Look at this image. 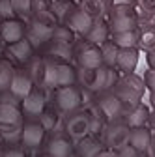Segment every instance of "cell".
I'll use <instances>...</instances> for the list:
<instances>
[{"label":"cell","mask_w":155,"mask_h":157,"mask_svg":"<svg viewBox=\"0 0 155 157\" xmlns=\"http://www.w3.org/2000/svg\"><path fill=\"white\" fill-rule=\"evenodd\" d=\"M58 116H60L58 110L45 107V110L37 116V122L43 125L45 131H60V129H58V127H60V125H58Z\"/></svg>","instance_id":"1f68e13d"},{"label":"cell","mask_w":155,"mask_h":157,"mask_svg":"<svg viewBox=\"0 0 155 157\" xmlns=\"http://www.w3.org/2000/svg\"><path fill=\"white\" fill-rule=\"evenodd\" d=\"M105 144L101 142L99 136H93V135H84L82 139L79 140H73V148L79 155H84V157H93V155H99L101 153V148Z\"/></svg>","instance_id":"5bb4252c"},{"label":"cell","mask_w":155,"mask_h":157,"mask_svg":"<svg viewBox=\"0 0 155 157\" xmlns=\"http://www.w3.org/2000/svg\"><path fill=\"white\" fill-rule=\"evenodd\" d=\"M149 142H151V131L146 125H138V127L129 129V144L137 148L140 151V155L148 153Z\"/></svg>","instance_id":"ffe728a7"},{"label":"cell","mask_w":155,"mask_h":157,"mask_svg":"<svg viewBox=\"0 0 155 157\" xmlns=\"http://www.w3.org/2000/svg\"><path fill=\"white\" fill-rule=\"evenodd\" d=\"M138 47H123L116 56V67L122 73H133L138 66Z\"/></svg>","instance_id":"2e32d148"},{"label":"cell","mask_w":155,"mask_h":157,"mask_svg":"<svg viewBox=\"0 0 155 157\" xmlns=\"http://www.w3.org/2000/svg\"><path fill=\"white\" fill-rule=\"evenodd\" d=\"M49 86H43V84H36L23 99H21V105H23V116H28V118H37L47 107L49 103Z\"/></svg>","instance_id":"5b68a950"},{"label":"cell","mask_w":155,"mask_h":157,"mask_svg":"<svg viewBox=\"0 0 155 157\" xmlns=\"http://www.w3.org/2000/svg\"><path fill=\"white\" fill-rule=\"evenodd\" d=\"M77 82L82 86V90H88L92 94L107 90V66L99 67H84L79 66L77 69Z\"/></svg>","instance_id":"3957f363"},{"label":"cell","mask_w":155,"mask_h":157,"mask_svg":"<svg viewBox=\"0 0 155 157\" xmlns=\"http://www.w3.org/2000/svg\"><path fill=\"white\" fill-rule=\"evenodd\" d=\"M110 36V28H108V23H107V19H93V23L90 26V30L86 32L84 39L90 43H95V45H101L103 41H107Z\"/></svg>","instance_id":"44dd1931"},{"label":"cell","mask_w":155,"mask_h":157,"mask_svg":"<svg viewBox=\"0 0 155 157\" xmlns=\"http://www.w3.org/2000/svg\"><path fill=\"white\" fill-rule=\"evenodd\" d=\"M4 153H6V155H23V153H25V150H23V148H19V150H15V148H13V150H9V148H8Z\"/></svg>","instance_id":"7bdbcfd3"},{"label":"cell","mask_w":155,"mask_h":157,"mask_svg":"<svg viewBox=\"0 0 155 157\" xmlns=\"http://www.w3.org/2000/svg\"><path fill=\"white\" fill-rule=\"evenodd\" d=\"M25 30H26V25H23V21H19L17 17L0 21V39H2L6 45L21 39L25 36Z\"/></svg>","instance_id":"4fadbf2b"},{"label":"cell","mask_w":155,"mask_h":157,"mask_svg":"<svg viewBox=\"0 0 155 157\" xmlns=\"http://www.w3.org/2000/svg\"><path fill=\"white\" fill-rule=\"evenodd\" d=\"M43 86H49V88H56V62L45 58V73H43Z\"/></svg>","instance_id":"836d02e7"},{"label":"cell","mask_w":155,"mask_h":157,"mask_svg":"<svg viewBox=\"0 0 155 157\" xmlns=\"http://www.w3.org/2000/svg\"><path fill=\"white\" fill-rule=\"evenodd\" d=\"M52 0H32V8L34 10H41V8H49V4ZM32 10V11H34Z\"/></svg>","instance_id":"60d3db41"},{"label":"cell","mask_w":155,"mask_h":157,"mask_svg":"<svg viewBox=\"0 0 155 157\" xmlns=\"http://www.w3.org/2000/svg\"><path fill=\"white\" fill-rule=\"evenodd\" d=\"M148 124H149V127L155 131V110L153 112H149V118H148Z\"/></svg>","instance_id":"ee69618b"},{"label":"cell","mask_w":155,"mask_h":157,"mask_svg":"<svg viewBox=\"0 0 155 157\" xmlns=\"http://www.w3.org/2000/svg\"><path fill=\"white\" fill-rule=\"evenodd\" d=\"M4 49H6V43L2 41V39H0V56H2V54H4Z\"/></svg>","instance_id":"f6af8a7d"},{"label":"cell","mask_w":155,"mask_h":157,"mask_svg":"<svg viewBox=\"0 0 155 157\" xmlns=\"http://www.w3.org/2000/svg\"><path fill=\"white\" fill-rule=\"evenodd\" d=\"M64 131L67 133V136L71 140H79L84 135L90 133V125H88V114L84 110H73L69 112V116L66 118L64 124Z\"/></svg>","instance_id":"9c48e42d"},{"label":"cell","mask_w":155,"mask_h":157,"mask_svg":"<svg viewBox=\"0 0 155 157\" xmlns=\"http://www.w3.org/2000/svg\"><path fill=\"white\" fill-rule=\"evenodd\" d=\"M49 41H60V43L75 45V43H77V34H75L66 23H58L56 28H54L52 34H51V39H49Z\"/></svg>","instance_id":"83f0119b"},{"label":"cell","mask_w":155,"mask_h":157,"mask_svg":"<svg viewBox=\"0 0 155 157\" xmlns=\"http://www.w3.org/2000/svg\"><path fill=\"white\" fill-rule=\"evenodd\" d=\"M129 125L123 120H114L108 122L103 133V142L108 150L112 151H118L120 148H123L129 142Z\"/></svg>","instance_id":"8992f818"},{"label":"cell","mask_w":155,"mask_h":157,"mask_svg":"<svg viewBox=\"0 0 155 157\" xmlns=\"http://www.w3.org/2000/svg\"><path fill=\"white\" fill-rule=\"evenodd\" d=\"M13 71H15L13 66H11L8 60H2V58H0V92H4V90L9 88Z\"/></svg>","instance_id":"d6a6232c"},{"label":"cell","mask_w":155,"mask_h":157,"mask_svg":"<svg viewBox=\"0 0 155 157\" xmlns=\"http://www.w3.org/2000/svg\"><path fill=\"white\" fill-rule=\"evenodd\" d=\"M73 151L75 150H73L71 139H67L62 133H56L54 136H51V140L47 144V153L54 157H66V155H71Z\"/></svg>","instance_id":"d6986e66"},{"label":"cell","mask_w":155,"mask_h":157,"mask_svg":"<svg viewBox=\"0 0 155 157\" xmlns=\"http://www.w3.org/2000/svg\"><path fill=\"white\" fill-rule=\"evenodd\" d=\"M49 49H47V58L56 64H71V60L75 58V45L69 43H60V41H49Z\"/></svg>","instance_id":"9a60e30c"},{"label":"cell","mask_w":155,"mask_h":157,"mask_svg":"<svg viewBox=\"0 0 155 157\" xmlns=\"http://www.w3.org/2000/svg\"><path fill=\"white\" fill-rule=\"evenodd\" d=\"M107 23L110 32H123L131 28H138V13L129 2H116L110 4L107 13Z\"/></svg>","instance_id":"7a4b0ae2"},{"label":"cell","mask_w":155,"mask_h":157,"mask_svg":"<svg viewBox=\"0 0 155 157\" xmlns=\"http://www.w3.org/2000/svg\"><path fill=\"white\" fill-rule=\"evenodd\" d=\"M77 36H86V32L90 30V26H92V23H93V19L86 13V11H82L81 8H79V4H77L75 8H73V11L67 15V19L64 21Z\"/></svg>","instance_id":"7c38bea8"},{"label":"cell","mask_w":155,"mask_h":157,"mask_svg":"<svg viewBox=\"0 0 155 157\" xmlns=\"http://www.w3.org/2000/svg\"><path fill=\"white\" fill-rule=\"evenodd\" d=\"M127 2H131V0H127Z\"/></svg>","instance_id":"c3c4849f"},{"label":"cell","mask_w":155,"mask_h":157,"mask_svg":"<svg viewBox=\"0 0 155 157\" xmlns=\"http://www.w3.org/2000/svg\"><path fill=\"white\" fill-rule=\"evenodd\" d=\"M75 58L79 66H84V67H99L103 66V56H101V49L99 45L95 43H90L84 39V43H81L75 51Z\"/></svg>","instance_id":"30bf717a"},{"label":"cell","mask_w":155,"mask_h":157,"mask_svg":"<svg viewBox=\"0 0 155 157\" xmlns=\"http://www.w3.org/2000/svg\"><path fill=\"white\" fill-rule=\"evenodd\" d=\"M23 110L19 105L0 103V125H21Z\"/></svg>","instance_id":"603a6c76"},{"label":"cell","mask_w":155,"mask_h":157,"mask_svg":"<svg viewBox=\"0 0 155 157\" xmlns=\"http://www.w3.org/2000/svg\"><path fill=\"white\" fill-rule=\"evenodd\" d=\"M153 26H155V19H153Z\"/></svg>","instance_id":"7dc6e473"},{"label":"cell","mask_w":155,"mask_h":157,"mask_svg":"<svg viewBox=\"0 0 155 157\" xmlns=\"http://www.w3.org/2000/svg\"><path fill=\"white\" fill-rule=\"evenodd\" d=\"M97 110L101 112V116L107 122H114V120H122L123 118L125 105L120 101V97L114 92H107L97 99Z\"/></svg>","instance_id":"ba28073f"},{"label":"cell","mask_w":155,"mask_h":157,"mask_svg":"<svg viewBox=\"0 0 155 157\" xmlns=\"http://www.w3.org/2000/svg\"><path fill=\"white\" fill-rule=\"evenodd\" d=\"M45 133L47 131L37 122V118L36 120H28L21 127V142L26 148H40L45 140Z\"/></svg>","instance_id":"8fae6325"},{"label":"cell","mask_w":155,"mask_h":157,"mask_svg":"<svg viewBox=\"0 0 155 157\" xmlns=\"http://www.w3.org/2000/svg\"><path fill=\"white\" fill-rule=\"evenodd\" d=\"M54 101H56V107L60 112L64 114H69L73 110H79L81 105H82V99H81V92L75 84H69V86H58L56 92H54Z\"/></svg>","instance_id":"52a82bcc"},{"label":"cell","mask_w":155,"mask_h":157,"mask_svg":"<svg viewBox=\"0 0 155 157\" xmlns=\"http://www.w3.org/2000/svg\"><path fill=\"white\" fill-rule=\"evenodd\" d=\"M146 92L144 78L137 73H123V77L118 78V82L114 84V94L120 97V101L125 105V110L133 105L140 103L142 95Z\"/></svg>","instance_id":"6da1fadb"},{"label":"cell","mask_w":155,"mask_h":157,"mask_svg":"<svg viewBox=\"0 0 155 157\" xmlns=\"http://www.w3.org/2000/svg\"><path fill=\"white\" fill-rule=\"evenodd\" d=\"M6 49L11 54L13 60L19 62V64H26L30 58L34 56V47H32V43L28 41L25 36L21 39H17V41H13V43H8Z\"/></svg>","instance_id":"e0dca14e"},{"label":"cell","mask_w":155,"mask_h":157,"mask_svg":"<svg viewBox=\"0 0 155 157\" xmlns=\"http://www.w3.org/2000/svg\"><path fill=\"white\" fill-rule=\"evenodd\" d=\"M36 84L32 82V78L25 73V69L23 71H19V69H15L13 71V77H11V82H9V92L15 95V97H19V99H23V97L34 88Z\"/></svg>","instance_id":"ac0fdd59"},{"label":"cell","mask_w":155,"mask_h":157,"mask_svg":"<svg viewBox=\"0 0 155 157\" xmlns=\"http://www.w3.org/2000/svg\"><path fill=\"white\" fill-rule=\"evenodd\" d=\"M99 49H101V56H103V64L108 66V67H116V56H118L120 47L108 37L107 41H103L99 45Z\"/></svg>","instance_id":"4dcf8cb0"},{"label":"cell","mask_w":155,"mask_h":157,"mask_svg":"<svg viewBox=\"0 0 155 157\" xmlns=\"http://www.w3.org/2000/svg\"><path fill=\"white\" fill-rule=\"evenodd\" d=\"M118 78L120 77H118V73H116V69L107 66V90L108 88H114V84L118 82Z\"/></svg>","instance_id":"ab89813d"},{"label":"cell","mask_w":155,"mask_h":157,"mask_svg":"<svg viewBox=\"0 0 155 157\" xmlns=\"http://www.w3.org/2000/svg\"><path fill=\"white\" fill-rule=\"evenodd\" d=\"M108 37H110L120 49H123V47H137V41H138V28H131V30H123V32H110Z\"/></svg>","instance_id":"4316f807"},{"label":"cell","mask_w":155,"mask_h":157,"mask_svg":"<svg viewBox=\"0 0 155 157\" xmlns=\"http://www.w3.org/2000/svg\"><path fill=\"white\" fill-rule=\"evenodd\" d=\"M79 8L86 11L92 19H103L108 13L110 0H79Z\"/></svg>","instance_id":"cb8c5ba5"},{"label":"cell","mask_w":155,"mask_h":157,"mask_svg":"<svg viewBox=\"0 0 155 157\" xmlns=\"http://www.w3.org/2000/svg\"><path fill=\"white\" fill-rule=\"evenodd\" d=\"M77 82V69L64 62V64H56V88L58 86H69Z\"/></svg>","instance_id":"484cf974"},{"label":"cell","mask_w":155,"mask_h":157,"mask_svg":"<svg viewBox=\"0 0 155 157\" xmlns=\"http://www.w3.org/2000/svg\"><path fill=\"white\" fill-rule=\"evenodd\" d=\"M25 66V73L32 78L34 84H41L43 82V73H45V58L40 56H32Z\"/></svg>","instance_id":"d4e9b609"},{"label":"cell","mask_w":155,"mask_h":157,"mask_svg":"<svg viewBox=\"0 0 155 157\" xmlns=\"http://www.w3.org/2000/svg\"><path fill=\"white\" fill-rule=\"evenodd\" d=\"M77 4L73 2V0H52V2L49 4V10L54 13V17L58 19V23H64L67 15L73 11Z\"/></svg>","instance_id":"f546056e"},{"label":"cell","mask_w":155,"mask_h":157,"mask_svg":"<svg viewBox=\"0 0 155 157\" xmlns=\"http://www.w3.org/2000/svg\"><path fill=\"white\" fill-rule=\"evenodd\" d=\"M58 25V19L54 17V13L49 8H41V10H34L28 17V28L41 37V41H49L52 30Z\"/></svg>","instance_id":"277c9868"},{"label":"cell","mask_w":155,"mask_h":157,"mask_svg":"<svg viewBox=\"0 0 155 157\" xmlns=\"http://www.w3.org/2000/svg\"><path fill=\"white\" fill-rule=\"evenodd\" d=\"M144 15H155V0H137Z\"/></svg>","instance_id":"8d00e7d4"},{"label":"cell","mask_w":155,"mask_h":157,"mask_svg":"<svg viewBox=\"0 0 155 157\" xmlns=\"http://www.w3.org/2000/svg\"><path fill=\"white\" fill-rule=\"evenodd\" d=\"M11 6H13V11L17 17L21 19H28L30 13H32V0H11Z\"/></svg>","instance_id":"e575fe53"},{"label":"cell","mask_w":155,"mask_h":157,"mask_svg":"<svg viewBox=\"0 0 155 157\" xmlns=\"http://www.w3.org/2000/svg\"><path fill=\"white\" fill-rule=\"evenodd\" d=\"M116 153H118V155H122V157H134V155H140V151H138L137 148H134V146H131L129 142H127L123 148H120V150L116 151Z\"/></svg>","instance_id":"f35d334b"},{"label":"cell","mask_w":155,"mask_h":157,"mask_svg":"<svg viewBox=\"0 0 155 157\" xmlns=\"http://www.w3.org/2000/svg\"><path fill=\"white\" fill-rule=\"evenodd\" d=\"M17 17L11 6V0H0V21H6V19H13Z\"/></svg>","instance_id":"d590c367"},{"label":"cell","mask_w":155,"mask_h":157,"mask_svg":"<svg viewBox=\"0 0 155 157\" xmlns=\"http://www.w3.org/2000/svg\"><path fill=\"white\" fill-rule=\"evenodd\" d=\"M148 66H149L151 69H155V49L148 51Z\"/></svg>","instance_id":"b9f144b4"},{"label":"cell","mask_w":155,"mask_h":157,"mask_svg":"<svg viewBox=\"0 0 155 157\" xmlns=\"http://www.w3.org/2000/svg\"><path fill=\"white\" fill-rule=\"evenodd\" d=\"M144 84H146V88L149 90V92H155V69H148L146 73H144Z\"/></svg>","instance_id":"74e56055"},{"label":"cell","mask_w":155,"mask_h":157,"mask_svg":"<svg viewBox=\"0 0 155 157\" xmlns=\"http://www.w3.org/2000/svg\"><path fill=\"white\" fill-rule=\"evenodd\" d=\"M149 97H151V105H153V109H155V92H151Z\"/></svg>","instance_id":"bcb514c9"},{"label":"cell","mask_w":155,"mask_h":157,"mask_svg":"<svg viewBox=\"0 0 155 157\" xmlns=\"http://www.w3.org/2000/svg\"><path fill=\"white\" fill-rule=\"evenodd\" d=\"M137 47L142 49V51H146V52L151 51V49H155V26L153 25H146V26L138 28Z\"/></svg>","instance_id":"f1b7e54d"},{"label":"cell","mask_w":155,"mask_h":157,"mask_svg":"<svg viewBox=\"0 0 155 157\" xmlns=\"http://www.w3.org/2000/svg\"><path fill=\"white\" fill-rule=\"evenodd\" d=\"M148 118H149V109L142 103H137L129 107L123 112V122L129 127H138V125H146L148 124Z\"/></svg>","instance_id":"7402d4cb"}]
</instances>
